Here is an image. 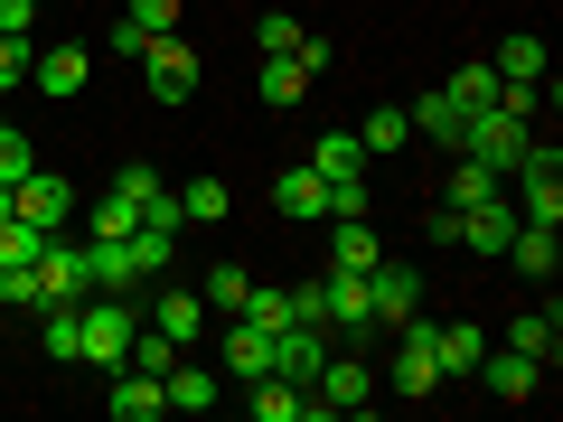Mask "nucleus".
<instances>
[{
    "mask_svg": "<svg viewBox=\"0 0 563 422\" xmlns=\"http://www.w3.org/2000/svg\"><path fill=\"white\" fill-rule=\"evenodd\" d=\"M85 254H95V291H141V273H132L122 244H85Z\"/></svg>",
    "mask_w": 563,
    "mask_h": 422,
    "instance_id": "32",
    "label": "nucleus"
},
{
    "mask_svg": "<svg viewBox=\"0 0 563 422\" xmlns=\"http://www.w3.org/2000/svg\"><path fill=\"white\" fill-rule=\"evenodd\" d=\"M161 413H169V385L141 366H113V422H161Z\"/></svg>",
    "mask_w": 563,
    "mask_h": 422,
    "instance_id": "13",
    "label": "nucleus"
},
{
    "mask_svg": "<svg viewBox=\"0 0 563 422\" xmlns=\"http://www.w3.org/2000/svg\"><path fill=\"white\" fill-rule=\"evenodd\" d=\"M254 47L263 57H291V47H301V20H254Z\"/></svg>",
    "mask_w": 563,
    "mask_h": 422,
    "instance_id": "36",
    "label": "nucleus"
},
{
    "mask_svg": "<svg viewBox=\"0 0 563 422\" xmlns=\"http://www.w3.org/2000/svg\"><path fill=\"white\" fill-rule=\"evenodd\" d=\"M132 225H141V198H132V188H103V198H95V244H122Z\"/></svg>",
    "mask_w": 563,
    "mask_h": 422,
    "instance_id": "27",
    "label": "nucleus"
},
{
    "mask_svg": "<svg viewBox=\"0 0 563 422\" xmlns=\"http://www.w3.org/2000/svg\"><path fill=\"white\" fill-rule=\"evenodd\" d=\"M132 329H141L132 291H85V347H76V366H103V376H113V366L132 357Z\"/></svg>",
    "mask_w": 563,
    "mask_h": 422,
    "instance_id": "1",
    "label": "nucleus"
},
{
    "mask_svg": "<svg viewBox=\"0 0 563 422\" xmlns=\"http://www.w3.org/2000/svg\"><path fill=\"white\" fill-rule=\"evenodd\" d=\"M273 207H282V216H291V225H320L329 216V179H320V169H282V179H273Z\"/></svg>",
    "mask_w": 563,
    "mask_h": 422,
    "instance_id": "11",
    "label": "nucleus"
},
{
    "mask_svg": "<svg viewBox=\"0 0 563 422\" xmlns=\"http://www.w3.org/2000/svg\"><path fill=\"white\" fill-rule=\"evenodd\" d=\"M432 357H442V385H470V366L488 357V329L479 320H432Z\"/></svg>",
    "mask_w": 563,
    "mask_h": 422,
    "instance_id": "10",
    "label": "nucleus"
},
{
    "mask_svg": "<svg viewBox=\"0 0 563 422\" xmlns=\"http://www.w3.org/2000/svg\"><path fill=\"white\" fill-rule=\"evenodd\" d=\"M10 216H20V188H0V225H10Z\"/></svg>",
    "mask_w": 563,
    "mask_h": 422,
    "instance_id": "41",
    "label": "nucleus"
},
{
    "mask_svg": "<svg viewBox=\"0 0 563 422\" xmlns=\"http://www.w3.org/2000/svg\"><path fill=\"white\" fill-rule=\"evenodd\" d=\"M442 95L461 103V113H488V103H498V66H488V57H479V66H461V76H451Z\"/></svg>",
    "mask_w": 563,
    "mask_h": 422,
    "instance_id": "30",
    "label": "nucleus"
},
{
    "mask_svg": "<svg viewBox=\"0 0 563 422\" xmlns=\"http://www.w3.org/2000/svg\"><path fill=\"white\" fill-rule=\"evenodd\" d=\"M395 395H442V357H432V320H395Z\"/></svg>",
    "mask_w": 563,
    "mask_h": 422,
    "instance_id": "4",
    "label": "nucleus"
},
{
    "mask_svg": "<svg viewBox=\"0 0 563 422\" xmlns=\"http://www.w3.org/2000/svg\"><path fill=\"white\" fill-rule=\"evenodd\" d=\"M132 66H141V95H161V103H188V95H198V47H188L179 29H161Z\"/></svg>",
    "mask_w": 563,
    "mask_h": 422,
    "instance_id": "2",
    "label": "nucleus"
},
{
    "mask_svg": "<svg viewBox=\"0 0 563 422\" xmlns=\"http://www.w3.org/2000/svg\"><path fill=\"white\" fill-rule=\"evenodd\" d=\"M366 310H376V329L413 320V310H422V273H413V263H366Z\"/></svg>",
    "mask_w": 563,
    "mask_h": 422,
    "instance_id": "5",
    "label": "nucleus"
},
{
    "mask_svg": "<svg viewBox=\"0 0 563 422\" xmlns=\"http://www.w3.org/2000/svg\"><path fill=\"white\" fill-rule=\"evenodd\" d=\"M113 188H132V198L151 207V198H161V169H151V160H132V169H113Z\"/></svg>",
    "mask_w": 563,
    "mask_h": 422,
    "instance_id": "38",
    "label": "nucleus"
},
{
    "mask_svg": "<svg viewBox=\"0 0 563 422\" xmlns=\"http://www.w3.org/2000/svg\"><path fill=\"white\" fill-rule=\"evenodd\" d=\"M498 169H479V160H461V169H451V207H488V198H498Z\"/></svg>",
    "mask_w": 563,
    "mask_h": 422,
    "instance_id": "33",
    "label": "nucleus"
},
{
    "mask_svg": "<svg viewBox=\"0 0 563 422\" xmlns=\"http://www.w3.org/2000/svg\"><path fill=\"white\" fill-rule=\"evenodd\" d=\"M122 366H141V376H169V366H179V338L141 320V329H132V357H122Z\"/></svg>",
    "mask_w": 563,
    "mask_h": 422,
    "instance_id": "29",
    "label": "nucleus"
},
{
    "mask_svg": "<svg viewBox=\"0 0 563 422\" xmlns=\"http://www.w3.org/2000/svg\"><path fill=\"white\" fill-rule=\"evenodd\" d=\"M310 85H320V76H310L301 57H263V76H254V95H263V103H301Z\"/></svg>",
    "mask_w": 563,
    "mask_h": 422,
    "instance_id": "25",
    "label": "nucleus"
},
{
    "mask_svg": "<svg viewBox=\"0 0 563 422\" xmlns=\"http://www.w3.org/2000/svg\"><path fill=\"white\" fill-rule=\"evenodd\" d=\"M20 216L38 225V235H66V216H76V188H66L57 169H29V179H20Z\"/></svg>",
    "mask_w": 563,
    "mask_h": 422,
    "instance_id": "7",
    "label": "nucleus"
},
{
    "mask_svg": "<svg viewBox=\"0 0 563 422\" xmlns=\"http://www.w3.org/2000/svg\"><path fill=\"white\" fill-rule=\"evenodd\" d=\"M29 169H38V151H29V132H20V122H0V188H20Z\"/></svg>",
    "mask_w": 563,
    "mask_h": 422,
    "instance_id": "34",
    "label": "nucleus"
},
{
    "mask_svg": "<svg viewBox=\"0 0 563 422\" xmlns=\"http://www.w3.org/2000/svg\"><path fill=\"white\" fill-rule=\"evenodd\" d=\"M122 20H141V29H151V38H161V29L179 20V0H122Z\"/></svg>",
    "mask_w": 563,
    "mask_h": 422,
    "instance_id": "37",
    "label": "nucleus"
},
{
    "mask_svg": "<svg viewBox=\"0 0 563 422\" xmlns=\"http://www.w3.org/2000/svg\"><path fill=\"white\" fill-rule=\"evenodd\" d=\"M404 122H413V141H442V151H461V103H451V95H413V103H404Z\"/></svg>",
    "mask_w": 563,
    "mask_h": 422,
    "instance_id": "18",
    "label": "nucleus"
},
{
    "mask_svg": "<svg viewBox=\"0 0 563 422\" xmlns=\"http://www.w3.org/2000/svg\"><path fill=\"white\" fill-rule=\"evenodd\" d=\"M517 198H507V188H498V198H488V207H461V254H507V235H517Z\"/></svg>",
    "mask_w": 563,
    "mask_h": 422,
    "instance_id": "9",
    "label": "nucleus"
},
{
    "mask_svg": "<svg viewBox=\"0 0 563 422\" xmlns=\"http://www.w3.org/2000/svg\"><path fill=\"white\" fill-rule=\"evenodd\" d=\"M38 254H47V235H38L29 216H10V225H0V263H38Z\"/></svg>",
    "mask_w": 563,
    "mask_h": 422,
    "instance_id": "35",
    "label": "nucleus"
},
{
    "mask_svg": "<svg viewBox=\"0 0 563 422\" xmlns=\"http://www.w3.org/2000/svg\"><path fill=\"white\" fill-rule=\"evenodd\" d=\"M244 413H254V422H310V385L254 376V385H244Z\"/></svg>",
    "mask_w": 563,
    "mask_h": 422,
    "instance_id": "12",
    "label": "nucleus"
},
{
    "mask_svg": "<svg viewBox=\"0 0 563 422\" xmlns=\"http://www.w3.org/2000/svg\"><path fill=\"white\" fill-rule=\"evenodd\" d=\"M141 320H151V329H169V338H198V329H207V301H198V291H161V301H151V310H141Z\"/></svg>",
    "mask_w": 563,
    "mask_h": 422,
    "instance_id": "22",
    "label": "nucleus"
},
{
    "mask_svg": "<svg viewBox=\"0 0 563 422\" xmlns=\"http://www.w3.org/2000/svg\"><path fill=\"white\" fill-rule=\"evenodd\" d=\"M376 403V376H366L357 357H320V376H310V422L320 413H366Z\"/></svg>",
    "mask_w": 563,
    "mask_h": 422,
    "instance_id": "3",
    "label": "nucleus"
},
{
    "mask_svg": "<svg viewBox=\"0 0 563 422\" xmlns=\"http://www.w3.org/2000/svg\"><path fill=\"white\" fill-rule=\"evenodd\" d=\"M217 366H225V376H235V385L273 376V338H263L254 320H235V329H225V347H217Z\"/></svg>",
    "mask_w": 563,
    "mask_h": 422,
    "instance_id": "16",
    "label": "nucleus"
},
{
    "mask_svg": "<svg viewBox=\"0 0 563 422\" xmlns=\"http://www.w3.org/2000/svg\"><path fill=\"white\" fill-rule=\"evenodd\" d=\"M235 320H254L263 338H273V329H291V320H301V310H291V291H273V281H254V291H244V310H235Z\"/></svg>",
    "mask_w": 563,
    "mask_h": 422,
    "instance_id": "28",
    "label": "nucleus"
},
{
    "mask_svg": "<svg viewBox=\"0 0 563 422\" xmlns=\"http://www.w3.org/2000/svg\"><path fill=\"white\" fill-rule=\"evenodd\" d=\"M20 76H29V38H0V95H10Z\"/></svg>",
    "mask_w": 563,
    "mask_h": 422,
    "instance_id": "40",
    "label": "nucleus"
},
{
    "mask_svg": "<svg viewBox=\"0 0 563 422\" xmlns=\"http://www.w3.org/2000/svg\"><path fill=\"white\" fill-rule=\"evenodd\" d=\"M488 66H498V85H544V38H526V29H517Z\"/></svg>",
    "mask_w": 563,
    "mask_h": 422,
    "instance_id": "26",
    "label": "nucleus"
},
{
    "mask_svg": "<svg viewBox=\"0 0 563 422\" xmlns=\"http://www.w3.org/2000/svg\"><path fill=\"white\" fill-rule=\"evenodd\" d=\"M38 281H47V310H57V301H85V291H95V254H85V244H66V235H47Z\"/></svg>",
    "mask_w": 563,
    "mask_h": 422,
    "instance_id": "6",
    "label": "nucleus"
},
{
    "mask_svg": "<svg viewBox=\"0 0 563 422\" xmlns=\"http://www.w3.org/2000/svg\"><path fill=\"white\" fill-rule=\"evenodd\" d=\"M103 47H113V57H141V47H151V29H141V20H113V29H103Z\"/></svg>",
    "mask_w": 563,
    "mask_h": 422,
    "instance_id": "39",
    "label": "nucleus"
},
{
    "mask_svg": "<svg viewBox=\"0 0 563 422\" xmlns=\"http://www.w3.org/2000/svg\"><path fill=\"white\" fill-rule=\"evenodd\" d=\"M507 263H517L526 281H554V263H563L554 225H517V235H507Z\"/></svg>",
    "mask_w": 563,
    "mask_h": 422,
    "instance_id": "20",
    "label": "nucleus"
},
{
    "mask_svg": "<svg viewBox=\"0 0 563 422\" xmlns=\"http://www.w3.org/2000/svg\"><path fill=\"white\" fill-rule=\"evenodd\" d=\"M161 385H169V413H207V403H217V395H225V385H217V366H188V357H179V366H169V376H161Z\"/></svg>",
    "mask_w": 563,
    "mask_h": 422,
    "instance_id": "21",
    "label": "nucleus"
},
{
    "mask_svg": "<svg viewBox=\"0 0 563 422\" xmlns=\"http://www.w3.org/2000/svg\"><path fill=\"white\" fill-rule=\"evenodd\" d=\"M507 347H517V357H536V366H554V347H563V310H554V291H544V310L507 320Z\"/></svg>",
    "mask_w": 563,
    "mask_h": 422,
    "instance_id": "15",
    "label": "nucleus"
},
{
    "mask_svg": "<svg viewBox=\"0 0 563 422\" xmlns=\"http://www.w3.org/2000/svg\"><path fill=\"white\" fill-rule=\"evenodd\" d=\"M244 291H254V273H244V263H217V273L198 281V301H207V320H235V310H244Z\"/></svg>",
    "mask_w": 563,
    "mask_h": 422,
    "instance_id": "23",
    "label": "nucleus"
},
{
    "mask_svg": "<svg viewBox=\"0 0 563 422\" xmlns=\"http://www.w3.org/2000/svg\"><path fill=\"white\" fill-rule=\"evenodd\" d=\"M225 207H235V198H225V179H188L179 188V216L188 225H225Z\"/></svg>",
    "mask_w": 563,
    "mask_h": 422,
    "instance_id": "31",
    "label": "nucleus"
},
{
    "mask_svg": "<svg viewBox=\"0 0 563 422\" xmlns=\"http://www.w3.org/2000/svg\"><path fill=\"white\" fill-rule=\"evenodd\" d=\"M470 385H488L498 403H526V395L544 385V366H536V357H517V347H488V357L470 366Z\"/></svg>",
    "mask_w": 563,
    "mask_h": 422,
    "instance_id": "8",
    "label": "nucleus"
},
{
    "mask_svg": "<svg viewBox=\"0 0 563 422\" xmlns=\"http://www.w3.org/2000/svg\"><path fill=\"white\" fill-rule=\"evenodd\" d=\"M85 76H95L85 47H38V57H29V85H38V95H85Z\"/></svg>",
    "mask_w": 563,
    "mask_h": 422,
    "instance_id": "14",
    "label": "nucleus"
},
{
    "mask_svg": "<svg viewBox=\"0 0 563 422\" xmlns=\"http://www.w3.org/2000/svg\"><path fill=\"white\" fill-rule=\"evenodd\" d=\"M329 263L339 273H366V263H385V235L366 216H329Z\"/></svg>",
    "mask_w": 563,
    "mask_h": 422,
    "instance_id": "17",
    "label": "nucleus"
},
{
    "mask_svg": "<svg viewBox=\"0 0 563 422\" xmlns=\"http://www.w3.org/2000/svg\"><path fill=\"white\" fill-rule=\"evenodd\" d=\"M357 141H366V160H395L404 141H413V122H404V103H376V113L357 122Z\"/></svg>",
    "mask_w": 563,
    "mask_h": 422,
    "instance_id": "24",
    "label": "nucleus"
},
{
    "mask_svg": "<svg viewBox=\"0 0 563 422\" xmlns=\"http://www.w3.org/2000/svg\"><path fill=\"white\" fill-rule=\"evenodd\" d=\"M310 169H320L329 188H357V179H366V141H357V132H320V151H310Z\"/></svg>",
    "mask_w": 563,
    "mask_h": 422,
    "instance_id": "19",
    "label": "nucleus"
}]
</instances>
